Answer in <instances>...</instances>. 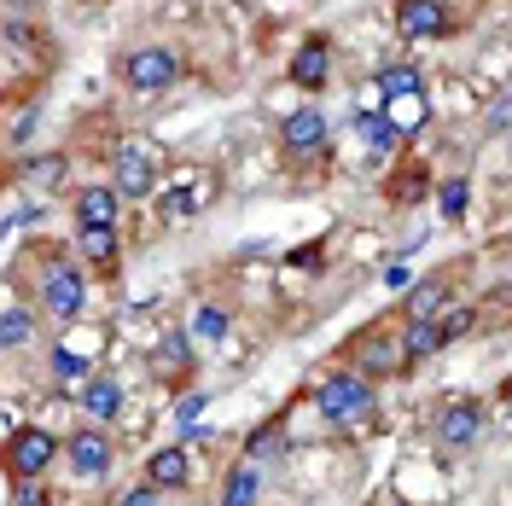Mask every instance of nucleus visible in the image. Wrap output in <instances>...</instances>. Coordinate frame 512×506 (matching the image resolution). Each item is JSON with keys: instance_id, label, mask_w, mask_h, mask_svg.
Masks as SVG:
<instances>
[{"instance_id": "nucleus-13", "label": "nucleus", "mask_w": 512, "mask_h": 506, "mask_svg": "<svg viewBox=\"0 0 512 506\" xmlns=\"http://www.w3.org/2000/svg\"><path fill=\"white\" fill-rule=\"evenodd\" d=\"M187 361H192L187 332H169V338H163V349L152 355V373H158V379H181V373H187Z\"/></svg>"}, {"instance_id": "nucleus-5", "label": "nucleus", "mask_w": 512, "mask_h": 506, "mask_svg": "<svg viewBox=\"0 0 512 506\" xmlns=\"http://www.w3.org/2000/svg\"><path fill=\"white\" fill-rule=\"evenodd\" d=\"M280 140H286L291 158H315V152H326V117L320 111H291Z\"/></svg>"}, {"instance_id": "nucleus-31", "label": "nucleus", "mask_w": 512, "mask_h": 506, "mask_svg": "<svg viewBox=\"0 0 512 506\" xmlns=\"http://www.w3.org/2000/svg\"><path fill=\"white\" fill-rule=\"evenodd\" d=\"M18 506H47V489H35V483H18Z\"/></svg>"}, {"instance_id": "nucleus-33", "label": "nucleus", "mask_w": 512, "mask_h": 506, "mask_svg": "<svg viewBox=\"0 0 512 506\" xmlns=\"http://www.w3.org/2000/svg\"><path fill=\"white\" fill-rule=\"evenodd\" d=\"M117 506H158V495H152V489H128Z\"/></svg>"}, {"instance_id": "nucleus-14", "label": "nucleus", "mask_w": 512, "mask_h": 506, "mask_svg": "<svg viewBox=\"0 0 512 506\" xmlns=\"http://www.w3.org/2000/svg\"><path fill=\"white\" fill-rule=\"evenodd\" d=\"M256 495H262V472H256V460L233 466V477H227V489H222V506H256Z\"/></svg>"}, {"instance_id": "nucleus-18", "label": "nucleus", "mask_w": 512, "mask_h": 506, "mask_svg": "<svg viewBox=\"0 0 512 506\" xmlns=\"http://www.w3.org/2000/svg\"><path fill=\"white\" fill-rule=\"evenodd\" d=\"M443 297H448V280H425L408 303V320H437L443 315Z\"/></svg>"}, {"instance_id": "nucleus-8", "label": "nucleus", "mask_w": 512, "mask_h": 506, "mask_svg": "<svg viewBox=\"0 0 512 506\" xmlns=\"http://www.w3.org/2000/svg\"><path fill=\"white\" fill-rule=\"evenodd\" d=\"M111 187L123 192V198H146V192L158 187V169H152V158L140 152V146H123L117 152V181Z\"/></svg>"}, {"instance_id": "nucleus-11", "label": "nucleus", "mask_w": 512, "mask_h": 506, "mask_svg": "<svg viewBox=\"0 0 512 506\" xmlns=\"http://www.w3.org/2000/svg\"><path fill=\"white\" fill-rule=\"evenodd\" d=\"M192 472V460H187V448L175 443V448H158L152 460H146V477H152V489H181Z\"/></svg>"}, {"instance_id": "nucleus-36", "label": "nucleus", "mask_w": 512, "mask_h": 506, "mask_svg": "<svg viewBox=\"0 0 512 506\" xmlns=\"http://www.w3.org/2000/svg\"><path fill=\"white\" fill-rule=\"evenodd\" d=\"M507 140H512V134H507Z\"/></svg>"}, {"instance_id": "nucleus-22", "label": "nucleus", "mask_w": 512, "mask_h": 506, "mask_svg": "<svg viewBox=\"0 0 512 506\" xmlns=\"http://www.w3.org/2000/svg\"><path fill=\"white\" fill-rule=\"evenodd\" d=\"M361 140H367V152H390L396 146V123L390 117H361Z\"/></svg>"}, {"instance_id": "nucleus-23", "label": "nucleus", "mask_w": 512, "mask_h": 506, "mask_svg": "<svg viewBox=\"0 0 512 506\" xmlns=\"http://www.w3.org/2000/svg\"><path fill=\"white\" fill-rule=\"evenodd\" d=\"M390 123H396V128H419V123H425V94L390 99Z\"/></svg>"}, {"instance_id": "nucleus-20", "label": "nucleus", "mask_w": 512, "mask_h": 506, "mask_svg": "<svg viewBox=\"0 0 512 506\" xmlns=\"http://www.w3.org/2000/svg\"><path fill=\"white\" fill-rule=\"evenodd\" d=\"M437 204H443L448 222H460V216H466V204H472V187L454 175V181H443V187H437Z\"/></svg>"}, {"instance_id": "nucleus-2", "label": "nucleus", "mask_w": 512, "mask_h": 506, "mask_svg": "<svg viewBox=\"0 0 512 506\" xmlns=\"http://www.w3.org/2000/svg\"><path fill=\"white\" fill-rule=\"evenodd\" d=\"M123 76H128L134 94H163V88L181 76V59H175L169 47H134L128 64H123Z\"/></svg>"}, {"instance_id": "nucleus-35", "label": "nucleus", "mask_w": 512, "mask_h": 506, "mask_svg": "<svg viewBox=\"0 0 512 506\" xmlns=\"http://www.w3.org/2000/svg\"><path fill=\"white\" fill-rule=\"evenodd\" d=\"M507 402H512V379H507Z\"/></svg>"}, {"instance_id": "nucleus-29", "label": "nucleus", "mask_w": 512, "mask_h": 506, "mask_svg": "<svg viewBox=\"0 0 512 506\" xmlns=\"http://www.w3.org/2000/svg\"><path fill=\"white\" fill-rule=\"evenodd\" d=\"M268 448H280V431H274V425H262L251 437V454H268Z\"/></svg>"}, {"instance_id": "nucleus-9", "label": "nucleus", "mask_w": 512, "mask_h": 506, "mask_svg": "<svg viewBox=\"0 0 512 506\" xmlns=\"http://www.w3.org/2000/svg\"><path fill=\"white\" fill-rule=\"evenodd\" d=\"M64 454H70V472L76 477H105L111 472V443H105L99 431H76V437L64 443Z\"/></svg>"}, {"instance_id": "nucleus-19", "label": "nucleus", "mask_w": 512, "mask_h": 506, "mask_svg": "<svg viewBox=\"0 0 512 506\" xmlns=\"http://www.w3.org/2000/svg\"><path fill=\"white\" fill-rule=\"evenodd\" d=\"M76 245H82V256H88V262H111V256H117L111 227H82V233H76Z\"/></svg>"}, {"instance_id": "nucleus-3", "label": "nucleus", "mask_w": 512, "mask_h": 506, "mask_svg": "<svg viewBox=\"0 0 512 506\" xmlns=\"http://www.w3.org/2000/svg\"><path fill=\"white\" fill-rule=\"evenodd\" d=\"M53 454H59V443H53L47 431H12V443H6V466H12L18 483H35V477L53 466Z\"/></svg>"}, {"instance_id": "nucleus-17", "label": "nucleus", "mask_w": 512, "mask_h": 506, "mask_svg": "<svg viewBox=\"0 0 512 506\" xmlns=\"http://www.w3.org/2000/svg\"><path fill=\"white\" fill-rule=\"evenodd\" d=\"M379 94L384 99L419 94V70H414V64H384V70H379Z\"/></svg>"}, {"instance_id": "nucleus-26", "label": "nucleus", "mask_w": 512, "mask_h": 506, "mask_svg": "<svg viewBox=\"0 0 512 506\" xmlns=\"http://www.w3.org/2000/svg\"><path fill=\"white\" fill-rule=\"evenodd\" d=\"M53 367H59L64 379H82V373H88V361H82L76 349H53Z\"/></svg>"}, {"instance_id": "nucleus-32", "label": "nucleus", "mask_w": 512, "mask_h": 506, "mask_svg": "<svg viewBox=\"0 0 512 506\" xmlns=\"http://www.w3.org/2000/svg\"><path fill=\"white\" fill-rule=\"evenodd\" d=\"M489 123H495V128L507 123L512 128V99H495V105H489Z\"/></svg>"}, {"instance_id": "nucleus-21", "label": "nucleus", "mask_w": 512, "mask_h": 506, "mask_svg": "<svg viewBox=\"0 0 512 506\" xmlns=\"http://www.w3.org/2000/svg\"><path fill=\"white\" fill-rule=\"evenodd\" d=\"M227 326H233V315H227V309H216V303H204V309L192 315V332H198V338H210V344H216V338H227Z\"/></svg>"}, {"instance_id": "nucleus-10", "label": "nucleus", "mask_w": 512, "mask_h": 506, "mask_svg": "<svg viewBox=\"0 0 512 506\" xmlns=\"http://www.w3.org/2000/svg\"><path fill=\"white\" fill-rule=\"evenodd\" d=\"M326 70H332L326 41H303V47L291 53V82H297V88H320V82H326Z\"/></svg>"}, {"instance_id": "nucleus-1", "label": "nucleus", "mask_w": 512, "mask_h": 506, "mask_svg": "<svg viewBox=\"0 0 512 506\" xmlns=\"http://www.w3.org/2000/svg\"><path fill=\"white\" fill-rule=\"evenodd\" d=\"M320 413L326 419H338V425H367L373 419V384L361 379V373H332V379L320 384Z\"/></svg>"}, {"instance_id": "nucleus-4", "label": "nucleus", "mask_w": 512, "mask_h": 506, "mask_svg": "<svg viewBox=\"0 0 512 506\" xmlns=\"http://www.w3.org/2000/svg\"><path fill=\"white\" fill-rule=\"evenodd\" d=\"M82 297H88V280H82V268H70V262L47 268V280H41V303H47V309H53L59 320L76 315V309H82Z\"/></svg>"}, {"instance_id": "nucleus-24", "label": "nucleus", "mask_w": 512, "mask_h": 506, "mask_svg": "<svg viewBox=\"0 0 512 506\" xmlns=\"http://www.w3.org/2000/svg\"><path fill=\"white\" fill-rule=\"evenodd\" d=\"M24 181H30V187H59V181H64V158L30 163V169H24Z\"/></svg>"}, {"instance_id": "nucleus-34", "label": "nucleus", "mask_w": 512, "mask_h": 506, "mask_svg": "<svg viewBox=\"0 0 512 506\" xmlns=\"http://www.w3.org/2000/svg\"><path fill=\"white\" fill-rule=\"evenodd\" d=\"M384 285H390V291H408V285H414V280H408V268H402V262H396V268H390V274H384Z\"/></svg>"}, {"instance_id": "nucleus-16", "label": "nucleus", "mask_w": 512, "mask_h": 506, "mask_svg": "<svg viewBox=\"0 0 512 506\" xmlns=\"http://www.w3.org/2000/svg\"><path fill=\"white\" fill-rule=\"evenodd\" d=\"M117 408H123V390H117L111 379H94L88 390H82V413H88V419H111Z\"/></svg>"}, {"instance_id": "nucleus-7", "label": "nucleus", "mask_w": 512, "mask_h": 506, "mask_svg": "<svg viewBox=\"0 0 512 506\" xmlns=\"http://www.w3.org/2000/svg\"><path fill=\"white\" fill-rule=\"evenodd\" d=\"M396 30L419 41V35H443L448 30V6L443 0H402L396 6Z\"/></svg>"}, {"instance_id": "nucleus-28", "label": "nucleus", "mask_w": 512, "mask_h": 506, "mask_svg": "<svg viewBox=\"0 0 512 506\" xmlns=\"http://www.w3.org/2000/svg\"><path fill=\"white\" fill-rule=\"evenodd\" d=\"M198 413H204V396H198V390H192L187 402H181V408H175V425H181V431H192V425H198Z\"/></svg>"}, {"instance_id": "nucleus-27", "label": "nucleus", "mask_w": 512, "mask_h": 506, "mask_svg": "<svg viewBox=\"0 0 512 506\" xmlns=\"http://www.w3.org/2000/svg\"><path fill=\"white\" fill-rule=\"evenodd\" d=\"M437 326H443V338H460V332L472 326V309H443V315H437Z\"/></svg>"}, {"instance_id": "nucleus-25", "label": "nucleus", "mask_w": 512, "mask_h": 506, "mask_svg": "<svg viewBox=\"0 0 512 506\" xmlns=\"http://www.w3.org/2000/svg\"><path fill=\"white\" fill-rule=\"evenodd\" d=\"M0 338H6V349H18V344H24V338H30V315H24L18 303L6 309V326H0Z\"/></svg>"}, {"instance_id": "nucleus-15", "label": "nucleus", "mask_w": 512, "mask_h": 506, "mask_svg": "<svg viewBox=\"0 0 512 506\" xmlns=\"http://www.w3.org/2000/svg\"><path fill=\"white\" fill-rule=\"evenodd\" d=\"M448 338H443V326L437 320H408V332H402V355H431V349H443Z\"/></svg>"}, {"instance_id": "nucleus-6", "label": "nucleus", "mask_w": 512, "mask_h": 506, "mask_svg": "<svg viewBox=\"0 0 512 506\" xmlns=\"http://www.w3.org/2000/svg\"><path fill=\"white\" fill-rule=\"evenodd\" d=\"M437 437H443V448H472L483 437V408L478 402H454V408H443Z\"/></svg>"}, {"instance_id": "nucleus-30", "label": "nucleus", "mask_w": 512, "mask_h": 506, "mask_svg": "<svg viewBox=\"0 0 512 506\" xmlns=\"http://www.w3.org/2000/svg\"><path fill=\"white\" fill-rule=\"evenodd\" d=\"M425 169H414V175H402V198H425Z\"/></svg>"}, {"instance_id": "nucleus-12", "label": "nucleus", "mask_w": 512, "mask_h": 506, "mask_svg": "<svg viewBox=\"0 0 512 506\" xmlns=\"http://www.w3.org/2000/svg\"><path fill=\"white\" fill-rule=\"evenodd\" d=\"M76 222L82 227H111L117 222V187H88L76 198Z\"/></svg>"}]
</instances>
